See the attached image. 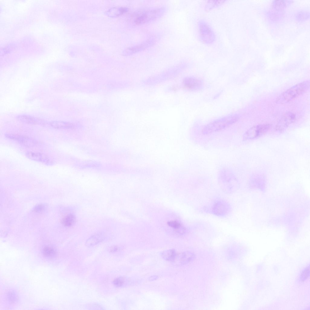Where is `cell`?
<instances>
[{
    "instance_id": "1",
    "label": "cell",
    "mask_w": 310,
    "mask_h": 310,
    "mask_svg": "<svg viewBox=\"0 0 310 310\" xmlns=\"http://www.w3.org/2000/svg\"><path fill=\"white\" fill-rule=\"evenodd\" d=\"M309 81H305L296 84L282 93L278 98V102L284 103L295 99L306 91L309 88Z\"/></svg>"
},
{
    "instance_id": "2",
    "label": "cell",
    "mask_w": 310,
    "mask_h": 310,
    "mask_svg": "<svg viewBox=\"0 0 310 310\" xmlns=\"http://www.w3.org/2000/svg\"><path fill=\"white\" fill-rule=\"evenodd\" d=\"M238 119L237 116L230 115L216 120L206 125L203 129V133L207 134L220 131L235 123Z\"/></svg>"
},
{
    "instance_id": "3",
    "label": "cell",
    "mask_w": 310,
    "mask_h": 310,
    "mask_svg": "<svg viewBox=\"0 0 310 310\" xmlns=\"http://www.w3.org/2000/svg\"><path fill=\"white\" fill-rule=\"evenodd\" d=\"M163 11V9L161 8L139 11L133 14V21L137 25L151 21L161 15Z\"/></svg>"
},
{
    "instance_id": "4",
    "label": "cell",
    "mask_w": 310,
    "mask_h": 310,
    "mask_svg": "<svg viewBox=\"0 0 310 310\" xmlns=\"http://www.w3.org/2000/svg\"><path fill=\"white\" fill-rule=\"evenodd\" d=\"M198 29L200 38L203 42L210 44L214 41L215 36L214 32L206 22L203 21H200Z\"/></svg>"
},
{
    "instance_id": "5",
    "label": "cell",
    "mask_w": 310,
    "mask_h": 310,
    "mask_svg": "<svg viewBox=\"0 0 310 310\" xmlns=\"http://www.w3.org/2000/svg\"><path fill=\"white\" fill-rule=\"evenodd\" d=\"M5 136L6 138L26 147H35L39 143L35 139L27 136L13 134H6Z\"/></svg>"
},
{
    "instance_id": "6",
    "label": "cell",
    "mask_w": 310,
    "mask_h": 310,
    "mask_svg": "<svg viewBox=\"0 0 310 310\" xmlns=\"http://www.w3.org/2000/svg\"><path fill=\"white\" fill-rule=\"evenodd\" d=\"M269 127V125L266 124L254 126L245 134L244 139L245 140H250L260 137L267 131Z\"/></svg>"
},
{
    "instance_id": "7",
    "label": "cell",
    "mask_w": 310,
    "mask_h": 310,
    "mask_svg": "<svg viewBox=\"0 0 310 310\" xmlns=\"http://www.w3.org/2000/svg\"><path fill=\"white\" fill-rule=\"evenodd\" d=\"M25 155L28 158L31 160L41 163L46 165H49L53 163V161L48 156L42 153L28 151L26 153Z\"/></svg>"
},
{
    "instance_id": "8",
    "label": "cell",
    "mask_w": 310,
    "mask_h": 310,
    "mask_svg": "<svg viewBox=\"0 0 310 310\" xmlns=\"http://www.w3.org/2000/svg\"><path fill=\"white\" fill-rule=\"evenodd\" d=\"M154 41V38H150L140 44L128 48L125 51V54H130L143 50L152 45Z\"/></svg>"
},
{
    "instance_id": "9",
    "label": "cell",
    "mask_w": 310,
    "mask_h": 310,
    "mask_svg": "<svg viewBox=\"0 0 310 310\" xmlns=\"http://www.w3.org/2000/svg\"><path fill=\"white\" fill-rule=\"evenodd\" d=\"M296 119L295 115L292 113L288 112L285 114L278 123L276 128L281 130L294 122Z\"/></svg>"
},
{
    "instance_id": "10",
    "label": "cell",
    "mask_w": 310,
    "mask_h": 310,
    "mask_svg": "<svg viewBox=\"0 0 310 310\" xmlns=\"http://www.w3.org/2000/svg\"><path fill=\"white\" fill-rule=\"evenodd\" d=\"M183 84L186 89L195 90L199 88L201 86V82L196 78H186L183 81Z\"/></svg>"
},
{
    "instance_id": "11",
    "label": "cell",
    "mask_w": 310,
    "mask_h": 310,
    "mask_svg": "<svg viewBox=\"0 0 310 310\" xmlns=\"http://www.w3.org/2000/svg\"><path fill=\"white\" fill-rule=\"evenodd\" d=\"M105 234L103 232H99L93 235L86 241L85 244L88 247L96 245L105 239Z\"/></svg>"
},
{
    "instance_id": "12",
    "label": "cell",
    "mask_w": 310,
    "mask_h": 310,
    "mask_svg": "<svg viewBox=\"0 0 310 310\" xmlns=\"http://www.w3.org/2000/svg\"><path fill=\"white\" fill-rule=\"evenodd\" d=\"M17 119L21 122L29 124H40L43 123L41 119L30 116L20 115L17 117Z\"/></svg>"
},
{
    "instance_id": "13",
    "label": "cell",
    "mask_w": 310,
    "mask_h": 310,
    "mask_svg": "<svg viewBox=\"0 0 310 310\" xmlns=\"http://www.w3.org/2000/svg\"><path fill=\"white\" fill-rule=\"evenodd\" d=\"M176 256L175 251L173 249L164 251L161 254V256L163 259L170 261H174Z\"/></svg>"
},
{
    "instance_id": "14",
    "label": "cell",
    "mask_w": 310,
    "mask_h": 310,
    "mask_svg": "<svg viewBox=\"0 0 310 310\" xmlns=\"http://www.w3.org/2000/svg\"><path fill=\"white\" fill-rule=\"evenodd\" d=\"M75 221V216L72 214H69L63 218L62 223L64 226H70L74 225Z\"/></svg>"
},
{
    "instance_id": "15",
    "label": "cell",
    "mask_w": 310,
    "mask_h": 310,
    "mask_svg": "<svg viewBox=\"0 0 310 310\" xmlns=\"http://www.w3.org/2000/svg\"><path fill=\"white\" fill-rule=\"evenodd\" d=\"M50 124L53 128L57 129L68 128L71 127L69 124L63 121H54L50 122Z\"/></svg>"
},
{
    "instance_id": "16",
    "label": "cell",
    "mask_w": 310,
    "mask_h": 310,
    "mask_svg": "<svg viewBox=\"0 0 310 310\" xmlns=\"http://www.w3.org/2000/svg\"><path fill=\"white\" fill-rule=\"evenodd\" d=\"M214 212L218 215H222L226 212V206L223 203L218 202L214 206Z\"/></svg>"
},
{
    "instance_id": "17",
    "label": "cell",
    "mask_w": 310,
    "mask_h": 310,
    "mask_svg": "<svg viewBox=\"0 0 310 310\" xmlns=\"http://www.w3.org/2000/svg\"><path fill=\"white\" fill-rule=\"evenodd\" d=\"M192 254L189 252H184L179 255L178 259L181 263L184 264L189 262L193 258Z\"/></svg>"
},
{
    "instance_id": "18",
    "label": "cell",
    "mask_w": 310,
    "mask_h": 310,
    "mask_svg": "<svg viewBox=\"0 0 310 310\" xmlns=\"http://www.w3.org/2000/svg\"><path fill=\"white\" fill-rule=\"evenodd\" d=\"M43 252L45 256L49 257H53L56 254V252L53 248L48 246L43 248Z\"/></svg>"
},
{
    "instance_id": "19",
    "label": "cell",
    "mask_w": 310,
    "mask_h": 310,
    "mask_svg": "<svg viewBox=\"0 0 310 310\" xmlns=\"http://www.w3.org/2000/svg\"><path fill=\"white\" fill-rule=\"evenodd\" d=\"M125 279L122 277H119L114 279L113 281V284L117 287H121L125 282Z\"/></svg>"
},
{
    "instance_id": "20",
    "label": "cell",
    "mask_w": 310,
    "mask_h": 310,
    "mask_svg": "<svg viewBox=\"0 0 310 310\" xmlns=\"http://www.w3.org/2000/svg\"><path fill=\"white\" fill-rule=\"evenodd\" d=\"M310 270L309 267L306 268L302 272L301 275V279L303 281L307 279L309 276Z\"/></svg>"
},
{
    "instance_id": "21",
    "label": "cell",
    "mask_w": 310,
    "mask_h": 310,
    "mask_svg": "<svg viewBox=\"0 0 310 310\" xmlns=\"http://www.w3.org/2000/svg\"><path fill=\"white\" fill-rule=\"evenodd\" d=\"M168 225L170 226L175 229H179L182 226L181 224L175 221H171L168 222Z\"/></svg>"
},
{
    "instance_id": "22",
    "label": "cell",
    "mask_w": 310,
    "mask_h": 310,
    "mask_svg": "<svg viewBox=\"0 0 310 310\" xmlns=\"http://www.w3.org/2000/svg\"><path fill=\"white\" fill-rule=\"evenodd\" d=\"M274 3L275 8L279 9L283 8L285 5L284 1H276Z\"/></svg>"
},
{
    "instance_id": "23",
    "label": "cell",
    "mask_w": 310,
    "mask_h": 310,
    "mask_svg": "<svg viewBox=\"0 0 310 310\" xmlns=\"http://www.w3.org/2000/svg\"><path fill=\"white\" fill-rule=\"evenodd\" d=\"M44 209V206L42 204H40L37 205L35 207L34 210L36 212H40L42 211Z\"/></svg>"
},
{
    "instance_id": "24",
    "label": "cell",
    "mask_w": 310,
    "mask_h": 310,
    "mask_svg": "<svg viewBox=\"0 0 310 310\" xmlns=\"http://www.w3.org/2000/svg\"><path fill=\"white\" fill-rule=\"evenodd\" d=\"M119 250V248L116 246H113L111 248L110 251L114 252H117Z\"/></svg>"
}]
</instances>
